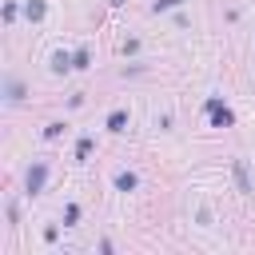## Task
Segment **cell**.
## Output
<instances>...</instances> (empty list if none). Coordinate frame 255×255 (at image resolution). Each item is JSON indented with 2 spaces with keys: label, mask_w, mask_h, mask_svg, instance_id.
Instances as JSON below:
<instances>
[{
  "label": "cell",
  "mask_w": 255,
  "mask_h": 255,
  "mask_svg": "<svg viewBox=\"0 0 255 255\" xmlns=\"http://www.w3.org/2000/svg\"><path fill=\"white\" fill-rule=\"evenodd\" d=\"M44 179H48V167H44V163H32V167H28V179H24V183H28V195H40V191H44Z\"/></svg>",
  "instance_id": "obj_1"
},
{
  "label": "cell",
  "mask_w": 255,
  "mask_h": 255,
  "mask_svg": "<svg viewBox=\"0 0 255 255\" xmlns=\"http://www.w3.org/2000/svg\"><path fill=\"white\" fill-rule=\"evenodd\" d=\"M207 116L215 120V128H231V120H235V116H231V112H227L219 100H207Z\"/></svg>",
  "instance_id": "obj_2"
},
{
  "label": "cell",
  "mask_w": 255,
  "mask_h": 255,
  "mask_svg": "<svg viewBox=\"0 0 255 255\" xmlns=\"http://www.w3.org/2000/svg\"><path fill=\"white\" fill-rule=\"evenodd\" d=\"M44 12H48V4H44V0H28V4H24V16H28L32 24H36V20H44Z\"/></svg>",
  "instance_id": "obj_3"
},
{
  "label": "cell",
  "mask_w": 255,
  "mask_h": 255,
  "mask_svg": "<svg viewBox=\"0 0 255 255\" xmlns=\"http://www.w3.org/2000/svg\"><path fill=\"white\" fill-rule=\"evenodd\" d=\"M235 183H239V191H255V187H251V175H247V163H243V159H235Z\"/></svg>",
  "instance_id": "obj_4"
},
{
  "label": "cell",
  "mask_w": 255,
  "mask_h": 255,
  "mask_svg": "<svg viewBox=\"0 0 255 255\" xmlns=\"http://www.w3.org/2000/svg\"><path fill=\"white\" fill-rule=\"evenodd\" d=\"M128 128V112H112L108 116V131H124Z\"/></svg>",
  "instance_id": "obj_5"
},
{
  "label": "cell",
  "mask_w": 255,
  "mask_h": 255,
  "mask_svg": "<svg viewBox=\"0 0 255 255\" xmlns=\"http://www.w3.org/2000/svg\"><path fill=\"white\" fill-rule=\"evenodd\" d=\"M68 68H72V56L68 52H56L52 56V72H68Z\"/></svg>",
  "instance_id": "obj_6"
},
{
  "label": "cell",
  "mask_w": 255,
  "mask_h": 255,
  "mask_svg": "<svg viewBox=\"0 0 255 255\" xmlns=\"http://www.w3.org/2000/svg\"><path fill=\"white\" fill-rule=\"evenodd\" d=\"M116 187H120V191H131V187H135V175H131V171H120V175H116Z\"/></svg>",
  "instance_id": "obj_7"
},
{
  "label": "cell",
  "mask_w": 255,
  "mask_h": 255,
  "mask_svg": "<svg viewBox=\"0 0 255 255\" xmlns=\"http://www.w3.org/2000/svg\"><path fill=\"white\" fill-rule=\"evenodd\" d=\"M8 100H12V104L24 100V84H20V80H8Z\"/></svg>",
  "instance_id": "obj_8"
},
{
  "label": "cell",
  "mask_w": 255,
  "mask_h": 255,
  "mask_svg": "<svg viewBox=\"0 0 255 255\" xmlns=\"http://www.w3.org/2000/svg\"><path fill=\"white\" fill-rule=\"evenodd\" d=\"M92 151V135H80V143H76V159H84Z\"/></svg>",
  "instance_id": "obj_9"
},
{
  "label": "cell",
  "mask_w": 255,
  "mask_h": 255,
  "mask_svg": "<svg viewBox=\"0 0 255 255\" xmlns=\"http://www.w3.org/2000/svg\"><path fill=\"white\" fill-rule=\"evenodd\" d=\"M72 68H88V52H84V48L72 52Z\"/></svg>",
  "instance_id": "obj_10"
},
{
  "label": "cell",
  "mask_w": 255,
  "mask_h": 255,
  "mask_svg": "<svg viewBox=\"0 0 255 255\" xmlns=\"http://www.w3.org/2000/svg\"><path fill=\"white\" fill-rule=\"evenodd\" d=\"M76 219H80V207H76V203H68V211H64V223H76Z\"/></svg>",
  "instance_id": "obj_11"
},
{
  "label": "cell",
  "mask_w": 255,
  "mask_h": 255,
  "mask_svg": "<svg viewBox=\"0 0 255 255\" xmlns=\"http://www.w3.org/2000/svg\"><path fill=\"white\" fill-rule=\"evenodd\" d=\"M179 0H155V12H167V8H175Z\"/></svg>",
  "instance_id": "obj_12"
}]
</instances>
